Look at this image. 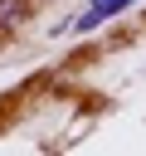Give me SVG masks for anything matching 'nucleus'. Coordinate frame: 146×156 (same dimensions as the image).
Returning a JSON list of instances; mask_svg holds the SVG:
<instances>
[{"label":"nucleus","mask_w":146,"mask_h":156,"mask_svg":"<svg viewBox=\"0 0 146 156\" xmlns=\"http://www.w3.org/2000/svg\"><path fill=\"white\" fill-rule=\"evenodd\" d=\"M131 5H136V0H88V5H83V15L73 20V29H83V34H92L97 24H107L112 15H122V10H131Z\"/></svg>","instance_id":"nucleus-1"},{"label":"nucleus","mask_w":146,"mask_h":156,"mask_svg":"<svg viewBox=\"0 0 146 156\" xmlns=\"http://www.w3.org/2000/svg\"><path fill=\"white\" fill-rule=\"evenodd\" d=\"M24 15H29V5H24V0H0V29H15Z\"/></svg>","instance_id":"nucleus-2"}]
</instances>
